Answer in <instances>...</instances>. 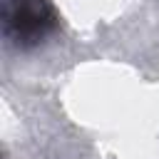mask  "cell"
Segmentation results:
<instances>
[{"mask_svg": "<svg viewBox=\"0 0 159 159\" xmlns=\"http://www.w3.org/2000/svg\"><path fill=\"white\" fill-rule=\"evenodd\" d=\"M0 5L2 37L17 50L42 45L60 25L52 0H0Z\"/></svg>", "mask_w": 159, "mask_h": 159, "instance_id": "6da1fadb", "label": "cell"}]
</instances>
